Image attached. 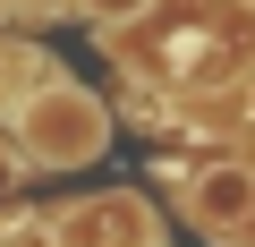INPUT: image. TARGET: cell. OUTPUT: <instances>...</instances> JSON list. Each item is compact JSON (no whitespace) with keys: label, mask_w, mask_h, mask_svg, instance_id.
<instances>
[{"label":"cell","mask_w":255,"mask_h":247,"mask_svg":"<svg viewBox=\"0 0 255 247\" xmlns=\"http://www.w3.org/2000/svg\"><path fill=\"white\" fill-rule=\"evenodd\" d=\"M187 222L213 230V239H238V222H255V162L221 154L187 179Z\"/></svg>","instance_id":"3"},{"label":"cell","mask_w":255,"mask_h":247,"mask_svg":"<svg viewBox=\"0 0 255 247\" xmlns=\"http://www.w3.org/2000/svg\"><path fill=\"white\" fill-rule=\"evenodd\" d=\"M51 247H153V213H145V196L111 188V196L68 205V213L51 222Z\"/></svg>","instance_id":"2"},{"label":"cell","mask_w":255,"mask_h":247,"mask_svg":"<svg viewBox=\"0 0 255 247\" xmlns=\"http://www.w3.org/2000/svg\"><path fill=\"white\" fill-rule=\"evenodd\" d=\"M247 119H255V77H247Z\"/></svg>","instance_id":"7"},{"label":"cell","mask_w":255,"mask_h":247,"mask_svg":"<svg viewBox=\"0 0 255 247\" xmlns=\"http://www.w3.org/2000/svg\"><path fill=\"white\" fill-rule=\"evenodd\" d=\"M17 145H26L34 171H77V162H94V154L111 145V111H102L85 85L43 77V85L26 94V111H17Z\"/></svg>","instance_id":"1"},{"label":"cell","mask_w":255,"mask_h":247,"mask_svg":"<svg viewBox=\"0 0 255 247\" xmlns=\"http://www.w3.org/2000/svg\"><path fill=\"white\" fill-rule=\"evenodd\" d=\"M34 85H43V77H34V51H17V43H0V119H17Z\"/></svg>","instance_id":"4"},{"label":"cell","mask_w":255,"mask_h":247,"mask_svg":"<svg viewBox=\"0 0 255 247\" xmlns=\"http://www.w3.org/2000/svg\"><path fill=\"white\" fill-rule=\"evenodd\" d=\"M153 0H85V17H102V26H128V17H145Z\"/></svg>","instance_id":"5"},{"label":"cell","mask_w":255,"mask_h":247,"mask_svg":"<svg viewBox=\"0 0 255 247\" xmlns=\"http://www.w3.org/2000/svg\"><path fill=\"white\" fill-rule=\"evenodd\" d=\"M26 171H34L26 145H0V188H26Z\"/></svg>","instance_id":"6"}]
</instances>
